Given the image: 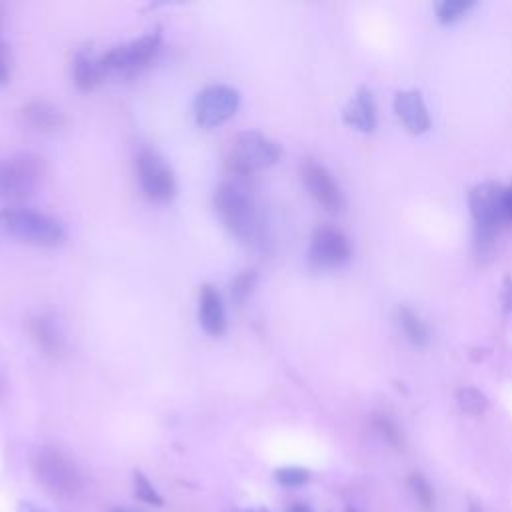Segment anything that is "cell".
Masks as SVG:
<instances>
[{"mask_svg":"<svg viewBox=\"0 0 512 512\" xmlns=\"http://www.w3.org/2000/svg\"><path fill=\"white\" fill-rule=\"evenodd\" d=\"M344 122L360 132H372L376 128V104L372 92L362 86L354 92V96L344 106Z\"/></svg>","mask_w":512,"mask_h":512,"instance_id":"5bb4252c","label":"cell"},{"mask_svg":"<svg viewBox=\"0 0 512 512\" xmlns=\"http://www.w3.org/2000/svg\"><path fill=\"white\" fill-rule=\"evenodd\" d=\"M2 22H4V10H2V6H0V30H2Z\"/></svg>","mask_w":512,"mask_h":512,"instance_id":"1f68e13d","label":"cell"},{"mask_svg":"<svg viewBox=\"0 0 512 512\" xmlns=\"http://www.w3.org/2000/svg\"><path fill=\"white\" fill-rule=\"evenodd\" d=\"M472 6H474L472 0H440L434 4V10H436V18L442 24H450L462 18Z\"/></svg>","mask_w":512,"mask_h":512,"instance_id":"ffe728a7","label":"cell"},{"mask_svg":"<svg viewBox=\"0 0 512 512\" xmlns=\"http://www.w3.org/2000/svg\"><path fill=\"white\" fill-rule=\"evenodd\" d=\"M394 110L402 124L414 132H426L430 128V114L424 104V98L418 90H400L394 96Z\"/></svg>","mask_w":512,"mask_h":512,"instance_id":"7c38bea8","label":"cell"},{"mask_svg":"<svg viewBox=\"0 0 512 512\" xmlns=\"http://www.w3.org/2000/svg\"><path fill=\"white\" fill-rule=\"evenodd\" d=\"M160 44H162L160 34L148 32L136 40L114 46L112 50H108L102 56V60H104L108 74H112V72L134 74V72L142 70L144 66H148V62H152L156 58V54L160 52Z\"/></svg>","mask_w":512,"mask_h":512,"instance_id":"52a82bcc","label":"cell"},{"mask_svg":"<svg viewBox=\"0 0 512 512\" xmlns=\"http://www.w3.org/2000/svg\"><path fill=\"white\" fill-rule=\"evenodd\" d=\"M8 80V48L0 36V84Z\"/></svg>","mask_w":512,"mask_h":512,"instance_id":"4316f807","label":"cell"},{"mask_svg":"<svg viewBox=\"0 0 512 512\" xmlns=\"http://www.w3.org/2000/svg\"><path fill=\"white\" fill-rule=\"evenodd\" d=\"M0 226L10 236L32 246L54 248L66 240V232L58 220L28 208L0 210Z\"/></svg>","mask_w":512,"mask_h":512,"instance_id":"3957f363","label":"cell"},{"mask_svg":"<svg viewBox=\"0 0 512 512\" xmlns=\"http://www.w3.org/2000/svg\"><path fill=\"white\" fill-rule=\"evenodd\" d=\"M302 180L310 196L330 212H338L344 206V196L334 176L318 162L308 160L302 164Z\"/></svg>","mask_w":512,"mask_h":512,"instance_id":"8fae6325","label":"cell"},{"mask_svg":"<svg viewBox=\"0 0 512 512\" xmlns=\"http://www.w3.org/2000/svg\"><path fill=\"white\" fill-rule=\"evenodd\" d=\"M456 400H458V406L466 414H482L486 410V406H488L486 396L478 388H472V386L460 388L456 392Z\"/></svg>","mask_w":512,"mask_h":512,"instance_id":"44dd1931","label":"cell"},{"mask_svg":"<svg viewBox=\"0 0 512 512\" xmlns=\"http://www.w3.org/2000/svg\"><path fill=\"white\" fill-rule=\"evenodd\" d=\"M468 512H484V510H482V506H480V504H470Z\"/></svg>","mask_w":512,"mask_h":512,"instance_id":"4dcf8cb0","label":"cell"},{"mask_svg":"<svg viewBox=\"0 0 512 512\" xmlns=\"http://www.w3.org/2000/svg\"><path fill=\"white\" fill-rule=\"evenodd\" d=\"M72 74H74V82L80 90H92L108 76V70L104 66L102 56L80 52L74 58Z\"/></svg>","mask_w":512,"mask_h":512,"instance_id":"9a60e30c","label":"cell"},{"mask_svg":"<svg viewBox=\"0 0 512 512\" xmlns=\"http://www.w3.org/2000/svg\"><path fill=\"white\" fill-rule=\"evenodd\" d=\"M502 208H504V218L506 224H512V186H504V194H502Z\"/></svg>","mask_w":512,"mask_h":512,"instance_id":"484cf974","label":"cell"},{"mask_svg":"<svg viewBox=\"0 0 512 512\" xmlns=\"http://www.w3.org/2000/svg\"><path fill=\"white\" fill-rule=\"evenodd\" d=\"M110 512H132V510H124V508H114V510H110Z\"/></svg>","mask_w":512,"mask_h":512,"instance_id":"d6a6232c","label":"cell"},{"mask_svg":"<svg viewBox=\"0 0 512 512\" xmlns=\"http://www.w3.org/2000/svg\"><path fill=\"white\" fill-rule=\"evenodd\" d=\"M136 174L142 192L154 202H168L176 192V180L164 158L152 148H142L136 156Z\"/></svg>","mask_w":512,"mask_h":512,"instance_id":"9c48e42d","label":"cell"},{"mask_svg":"<svg viewBox=\"0 0 512 512\" xmlns=\"http://www.w3.org/2000/svg\"><path fill=\"white\" fill-rule=\"evenodd\" d=\"M502 194L504 186L496 182H482L476 184L468 194L470 214L476 226V244L484 252L492 246L496 234L508 226L502 208Z\"/></svg>","mask_w":512,"mask_h":512,"instance_id":"277c9868","label":"cell"},{"mask_svg":"<svg viewBox=\"0 0 512 512\" xmlns=\"http://www.w3.org/2000/svg\"><path fill=\"white\" fill-rule=\"evenodd\" d=\"M134 494H136L138 500H142L146 504H152V506H162L164 504L162 496L156 492L152 482L142 472H134Z\"/></svg>","mask_w":512,"mask_h":512,"instance_id":"7402d4cb","label":"cell"},{"mask_svg":"<svg viewBox=\"0 0 512 512\" xmlns=\"http://www.w3.org/2000/svg\"><path fill=\"white\" fill-rule=\"evenodd\" d=\"M32 336L46 354H58L62 348V332L52 314H40L32 320Z\"/></svg>","mask_w":512,"mask_h":512,"instance_id":"2e32d148","label":"cell"},{"mask_svg":"<svg viewBox=\"0 0 512 512\" xmlns=\"http://www.w3.org/2000/svg\"><path fill=\"white\" fill-rule=\"evenodd\" d=\"M24 116H26V120L34 128H40V130L58 128L62 124V114L56 108H52L50 104H46V102H32V104H28L26 110H24Z\"/></svg>","mask_w":512,"mask_h":512,"instance_id":"ac0fdd59","label":"cell"},{"mask_svg":"<svg viewBox=\"0 0 512 512\" xmlns=\"http://www.w3.org/2000/svg\"><path fill=\"white\" fill-rule=\"evenodd\" d=\"M274 476H276V482H280L282 486H288V488L302 486V484H306L310 480V472L306 468H300V466L278 468Z\"/></svg>","mask_w":512,"mask_h":512,"instance_id":"603a6c76","label":"cell"},{"mask_svg":"<svg viewBox=\"0 0 512 512\" xmlns=\"http://www.w3.org/2000/svg\"><path fill=\"white\" fill-rule=\"evenodd\" d=\"M240 106V94L232 86L212 84L194 98V120L202 128H214L230 120Z\"/></svg>","mask_w":512,"mask_h":512,"instance_id":"ba28073f","label":"cell"},{"mask_svg":"<svg viewBox=\"0 0 512 512\" xmlns=\"http://www.w3.org/2000/svg\"><path fill=\"white\" fill-rule=\"evenodd\" d=\"M32 470L38 482L58 498H76L84 490L80 468L58 448L44 446L32 456Z\"/></svg>","mask_w":512,"mask_h":512,"instance_id":"7a4b0ae2","label":"cell"},{"mask_svg":"<svg viewBox=\"0 0 512 512\" xmlns=\"http://www.w3.org/2000/svg\"><path fill=\"white\" fill-rule=\"evenodd\" d=\"M398 324L404 332V336L414 344V346H426L430 340V332L426 328V324L420 320V316L416 312H412L406 306L398 308Z\"/></svg>","mask_w":512,"mask_h":512,"instance_id":"e0dca14e","label":"cell"},{"mask_svg":"<svg viewBox=\"0 0 512 512\" xmlns=\"http://www.w3.org/2000/svg\"><path fill=\"white\" fill-rule=\"evenodd\" d=\"M18 512H48V510H44V508H40V506H36L32 502H22L18 506Z\"/></svg>","mask_w":512,"mask_h":512,"instance_id":"f1b7e54d","label":"cell"},{"mask_svg":"<svg viewBox=\"0 0 512 512\" xmlns=\"http://www.w3.org/2000/svg\"><path fill=\"white\" fill-rule=\"evenodd\" d=\"M286 512H312V508L308 504H302V502H294Z\"/></svg>","mask_w":512,"mask_h":512,"instance_id":"f546056e","label":"cell"},{"mask_svg":"<svg viewBox=\"0 0 512 512\" xmlns=\"http://www.w3.org/2000/svg\"><path fill=\"white\" fill-rule=\"evenodd\" d=\"M346 512H354V510H346Z\"/></svg>","mask_w":512,"mask_h":512,"instance_id":"836d02e7","label":"cell"},{"mask_svg":"<svg viewBox=\"0 0 512 512\" xmlns=\"http://www.w3.org/2000/svg\"><path fill=\"white\" fill-rule=\"evenodd\" d=\"M256 284V272L254 270H244L242 274H238L232 284H230V290H232V298L236 302H242L254 288Z\"/></svg>","mask_w":512,"mask_h":512,"instance_id":"cb8c5ba5","label":"cell"},{"mask_svg":"<svg viewBox=\"0 0 512 512\" xmlns=\"http://www.w3.org/2000/svg\"><path fill=\"white\" fill-rule=\"evenodd\" d=\"M350 258L348 238L334 226H320L314 230L308 248V260L316 268H338Z\"/></svg>","mask_w":512,"mask_h":512,"instance_id":"30bf717a","label":"cell"},{"mask_svg":"<svg viewBox=\"0 0 512 512\" xmlns=\"http://www.w3.org/2000/svg\"><path fill=\"white\" fill-rule=\"evenodd\" d=\"M372 424H374V428H376V432L388 442V444H392V446H402V436H400V430L396 428V424L390 420V418H386V416H374V420H372Z\"/></svg>","mask_w":512,"mask_h":512,"instance_id":"d4e9b609","label":"cell"},{"mask_svg":"<svg viewBox=\"0 0 512 512\" xmlns=\"http://www.w3.org/2000/svg\"><path fill=\"white\" fill-rule=\"evenodd\" d=\"M408 486H410V492L414 496V500L418 502V506L424 510V512H434L436 510V494H434V488L430 486V482L414 472L410 474L408 478Z\"/></svg>","mask_w":512,"mask_h":512,"instance_id":"d6986e66","label":"cell"},{"mask_svg":"<svg viewBox=\"0 0 512 512\" xmlns=\"http://www.w3.org/2000/svg\"><path fill=\"white\" fill-rule=\"evenodd\" d=\"M198 318L200 326L206 334L210 336H220L226 330V312L222 298L218 290L210 284H204L200 288V298H198Z\"/></svg>","mask_w":512,"mask_h":512,"instance_id":"4fadbf2b","label":"cell"},{"mask_svg":"<svg viewBox=\"0 0 512 512\" xmlns=\"http://www.w3.org/2000/svg\"><path fill=\"white\" fill-rule=\"evenodd\" d=\"M502 300L506 304L508 310H512V276H508L504 280V286H502Z\"/></svg>","mask_w":512,"mask_h":512,"instance_id":"83f0119b","label":"cell"},{"mask_svg":"<svg viewBox=\"0 0 512 512\" xmlns=\"http://www.w3.org/2000/svg\"><path fill=\"white\" fill-rule=\"evenodd\" d=\"M38 184V162L32 156H14L0 162V202L14 206L32 196Z\"/></svg>","mask_w":512,"mask_h":512,"instance_id":"8992f818","label":"cell"},{"mask_svg":"<svg viewBox=\"0 0 512 512\" xmlns=\"http://www.w3.org/2000/svg\"><path fill=\"white\" fill-rule=\"evenodd\" d=\"M214 208L222 224L234 234L238 240L246 244H258L262 238V224L260 214L254 204L252 194L236 184L224 182L218 186L214 194Z\"/></svg>","mask_w":512,"mask_h":512,"instance_id":"6da1fadb","label":"cell"},{"mask_svg":"<svg viewBox=\"0 0 512 512\" xmlns=\"http://www.w3.org/2000/svg\"><path fill=\"white\" fill-rule=\"evenodd\" d=\"M282 156L280 146L260 132H240L230 146L228 166L234 174H252L268 168Z\"/></svg>","mask_w":512,"mask_h":512,"instance_id":"5b68a950","label":"cell"}]
</instances>
